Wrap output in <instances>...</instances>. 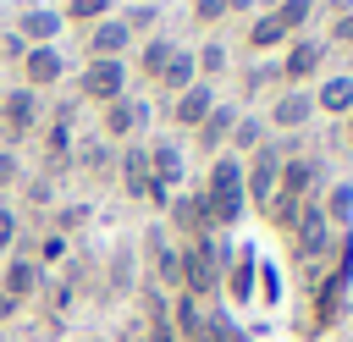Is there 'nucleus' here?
Here are the masks:
<instances>
[{
  "mask_svg": "<svg viewBox=\"0 0 353 342\" xmlns=\"http://www.w3.org/2000/svg\"><path fill=\"white\" fill-rule=\"evenodd\" d=\"M226 265H232V243H226V232H210V237L182 243V292L199 298V303L221 298V276H226Z\"/></svg>",
  "mask_w": 353,
  "mask_h": 342,
  "instance_id": "nucleus-1",
  "label": "nucleus"
},
{
  "mask_svg": "<svg viewBox=\"0 0 353 342\" xmlns=\"http://www.w3.org/2000/svg\"><path fill=\"white\" fill-rule=\"evenodd\" d=\"M39 127H44V94H33V88L11 83V88L0 94V149L28 143Z\"/></svg>",
  "mask_w": 353,
  "mask_h": 342,
  "instance_id": "nucleus-2",
  "label": "nucleus"
},
{
  "mask_svg": "<svg viewBox=\"0 0 353 342\" xmlns=\"http://www.w3.org/2000/svg\"><path fill=\"white\" fill-rule=\"evenodd\" d=\"M276 188H281V143L265 138V143L243 160V199H248V210L265 215V204L276 199Z\"/></svg>",
  "mask_w": 353,
  "mask_h": 342,
  "instance_id": "nucleus-3",
  "label": "nucleus"
},
{
  "mask_svg": "<svg viewBox=\"0 0 353 342\" xmlns=\"http://www.w3.org/2000/svg\"><path fill=\"white\" fill-rule=\"evenodd\" d=\"M325 55H331V44H325V39H314V33L287 39V50L276 55V66H281V88H309V83H320Z\"/></svg>",
  "mask_w": 353,
  "mask_h": 342,
  "instance_id": "nucleus-4",
  "label": "nucleus"
},
{
  "mask_svg": "<svg viewBox=\"0 0 353 342\" xmlns=\"http://www.w3.org/2000/svg\"><path fill=\"white\" fill-rule=\"evenodd\" d=\"M143 127H149V99L121 94V99L99 105V127H94V132H99L110 149H127V143H138V138H143Z\"/></svg>",
  "mask_w": 353,
  "mask_h": 342,
  "instance_id": "nucleus-5",
  "label": "nucleus"
},
{
  "mask_svg": "<svg viewBox=\"0 0 353 342\" xmlns=\"http://www.w3.org/2000/svg\"><path fill=\"white\" fill-rule=\"evenodd\" d=\"M127 83H132L127 61H83V72H77V83H72V88H77V99H83V105H94V110H99V105H110V99L132 94Z\"/></svg>",
  "mask_w": 353,
  "mask_h": 342,
  "instance_id": "nucleus-6",
  "label": "nucleus"
},
{
  "mask_svg": "<svg viewBox=\"0 0 353 342\" xmlns=\"http://www.w3.org/2000/svg\"><path fill=\"white\" fill-rule=\"evenodd\" d=\"M309 121H314V94L309 88H276L270 94V105H265L270 138H298V132H309Z\"/></svg>",
  "mask_w": 353,
  "mask_h": 342,
  "instance_id": "nucleus-7",
  "label": "nucleus"
},
{
  "mask_svg": "<svg viewBox=\"0 0 353 342\" xmlns=\"http://www.w3.org/2000/svg\"><path fill=\"white\" fill-rule=\"evenodd\" d=\"M143 259H149V276H154L149 287H160V292H182V243L165 232V221L143 232Z\"/></svg>",
  "mask_w": 353,
  "mask_h": 342,
  "instance_id": "nucleus-8",
  "label": "nucleus"
},
{
  "mask_svg": "<svg viewBox=\"0 0 353 342\" xmlns=\"http://www.w3.org/2000/svg\"><path fill=\"white\" fill-rule=\"evenodd\" d=\"M325 171H331V165H325L314 149H309V154H292V160H281V188H276V193H287V199L309 204V199H320V193H325V182H331Z\"/></svg>",
  "mask_w": 353,
  "mask_h": 342,
  "instance_id": "nucleus-9",
  "label": "nucleus"
},
{
  "mask_svg": "<svg viewBox=\"0 0 353 342\" xmlns=\"http://www.w3.org/2000/svg\"><path fill=\"white\" fill-rule=\"evenodd\" d=\"M61 77H66V50H61V44H33V50L17 61V83L33 88V94H50Z\"/></svg>",
  "mask_w": 353,
  "mask_h": 342,
  "instance_id": "nucleus-10",
  "label": "nucleus"
},
{
  "mask_svg": "<svg viewBox=\"0 0 353 342\" xmlns=\"http://www.w3.org/2000/svg\"><path fill=\"white\" fill-rule=\"evenodd\" d=\"M143 154H149L154 188L182 193V182H188V154H182V143H176V138H143Z\"/></svg>",
  "mask_w": 353,
  "mask_h": 342,
  "instance_id": "nucleus-11",
  "label": "nucleus"
},
{
  "mask_svg": "<svg viewBox=\"0 0 353 342\" xmlns=\"http://www.w3.org/2000/svg\"><path fill=\"white\" fill-rule=\"evenodd\" d=\"M138 39L127 33V22L121 17H105V22H94V28H83V61H127V50H132Z\"/></svg>",
  "mask_w": 353,
  "mask_h": 342,
  "instance_id": "nucleus-12",
  "label": "nucleus"
},
{
  "mask_svg": "<svg viewBox=\"0 0 353 342\" xmlns=\"http://www.w3.org/2000/svg\"><path fill=\"white\" fill-rule=\"evenodd\" d=\"M215 99H221V94H215V83H193V88H182L176 99H165V121H171L176 132H188V138H193V132H199V121L215 110Z\"/></svg>",
  "mask_w": 353,
  "mask_h": 342,
  "instance_id": "nucleus-13",
  "label": "nucleus"
},
{
  "mask_svg": "<svg viewBox=\"0 0 353 342\" xmlns=\"http://www.w3.org/2000/svg\"><path fill=\"white\" fill-rule=\"evenodd\" d=\"M39 287H44L39 259H33L28 248H11V254H6V265H0V292H6V298H17V303H33V298H39Z\"/></svg>",
  "mask_w": 353,
  "mask_h": 342,
  "instance_id": "nucleus-14",
  "label": "nucleus"
},
{
  "mask_svg": "<svg viewBox=\"0 0 353 342\" xmlns=\"http://www.w3.org/2000/svg\"><path fill=\"white\" fill-rule=\"evenodd\" d=\"M237 116H243V105H232V99H215V110H210V116L199 121V132H193V149H199L204 160L226 154V138H232Z\"/></svg>",
  "mask_w": 353,
  "mask_h": 342,
  "instance_id": "nucleus-15",
  "label": "nucleus"
},
{
  "mask_svg": "<svg viewBox=\"0 0 353 342\" xmlns=\"http://www.w3.org/2000/svg\"><path fill=\"white\" fill-rule=\"evenodd\" d=\"M72 171L88 177V182H105V177H116V149H110L99 132H88V138L72 143Z\"/></svg>",
  "mask_w": 353,
  "mask_h": 342,
  "instance_id": "nucleus-16",
  "label": "nucleus"
},
{
  "mask_svg": "<svg viewBox=\"0 0 353 342\" xmlns=\"http://www.w3.org/2000/svg\"><path fill=\"white\" fill-rule=\"evenodd\" d=\"M182 44L176 39H165V33H154V39H138L132 44V66L127 72H138V83H160V72L171 66V55H176Z\"/></svg>",
  "mask_w": 353,
  "mask_h": 342,
  "instance_id": "nucleus-17",
  "label": "nucleus"
},
{
  "mask_svg": "<svg viewBox=\"0 0 353 342\" xmlns=\"http://www.w3.org/2000/svg\"><path fill=\"white\" fill-rule=\"evenodd\" d=\"M309 94H314V116L342 121V116L353 110V72H331V77H320Z\"/></svg>",
  "mask_w": 353,
  "mask_h": 342,
  "instance_id": "nucleus-18",
  "label": "nucleus"
},
{
  "mask_svg": "<svg viewBox=\"0 0 353 342\" xmlns=\"http://www.w3.org/2000/svg\"><path fill=\"white\" fill-rule=\"evenodd\" d=\"M61 28H66V22H61V11H55V6H28V11L17 17V28H11V33L33 50V44H55V33H61Z\"/></svg>",
  "mask_w": 353,
  "mask_h": 342,
  "instance_id": "nucleus-19",
  "label": "nucleus"
},
{
  "mask_svg": "<svg viewBox=\"0 0 353 342\" xmlns=\"http://www.w3.org/2000/svg\"><path fill=\"white\" fill-rule=\"evenodd\" d=\"M243 50H248V55H259V61H265V55H281V50H287L281 22H276V17H265V11H254V17H248V28H243Z\"/></svg>",
  "mask_w": 353,
  "mask_h": 342,
  "instance_id": "nucleus-20",
  "label": "nucleus"
},
{
  "mask_svg": "<svg viewBox=\"0 0 353 342\" xmlns=\"http://www.w3.org/2000/svg\"><path fill=\"white\" fill-rule=\"evenodd\" d=\"M320 215L331 221V232H353V182H347V177L325 182V193H320Z\"/></svg>",
  "mask_w": 353,
  "mask_h": 342,
  "instance_id": "nucleus-21",
  "label": "nucleus"
},
{
  "mask_svg": "<svg viewBox=\"0 0 353 342\" xmlns=\"http://www.w3.org/2000/svg\"><path fill=\"white\" fill-rule=\"evenodd\" d=\"M204 314H210V303H199L188 292H171V331H176V342H199Z\"/></svg>",
  "mask_w": 353,
  "mask_h": 342,
  "instance_id": "nucleus-22",
  "label": "nucleus"
},
{
  "mask_svg": "<svg viewBox=\"0 0 353 342\" xmlns=\"http://www.w3.org/2000/svg\"><path fill=\"white\" fill-rule=\"evenodd\" d=\"M270 138V127H265V116H254V110H243L237 116V127H232V138H226V154H237V160H248L259 143Z\"/></svg>",
  "mask_w": 353,
  "mask_h": 342,
  "instance_id": "nucleus-23",
  "label": "nucleus"
},
{
  "mask_svg": "<svg viewBox=\"0 0 353 342\" xmlns=\"http://www.w3.org/2000/svg\"><path fill=\"white\" fill-rule=\"evenodd\" d=\"M199 83V66H193V50H176L171 55V66L160 72V83H154V94H165V99H176L182 88H193Z\"/></svg>",
  "mask_w": 353,
  "mask_h": 342,
  "instance_id": "nucleus-24",
  "label": "nucleus"
},
{
  "mask_svg": "<svg viewBox=\"0 0 353 342\" xmlns=\"http://www.w3.org/2000/svg\"><path fill=\"white\" fill-rule=\"evenodd\" d=\"M88 221H94V204H83V199H72V204H55V210H50V232H55V237H66V243H72Z\"/></svg>",
  "mask_w": 353,
  "mask_h": 342,
  "instance_id": "nucleus-25",
  "label": "nucleus"
},
{
  "mask_svg": "<svg viewBox=\"0 0 353 342\" xmlns=\"http://www.w3.org/2000/svg\"><path fill=\"white\" fill-rule=\"evenodd\" d=\"M55 11H61L66 28H94V22L116 17V0H66V6H55Z\"/></svg>",
  "mask_w": 353,
  "mask_h": 342,
  "instance_id": "nucleus-26",
  "label": "nucleus"
},
{
  "mask_svg": "<svg viewBox=\"0 0 353 342\" xmlns=\"http://www.w3.org/2000/svg\"><path fill=\"white\" fill-rule=\"evenodd\" d=\"M193 66H199V83H215V77H226V66H232V50H226L221 39H204V44L193 50Z\"/></svg>",
  "mask_w": 353,
  "mask_h": 342,
  "instance_id": "nucleus-27",
  "label": "nucleus"
},
{
  "mask_svg": "<svg viewBox=\"0 0 353 342\" xmlns=\"http://www.w3.org/2000/svg\"><path fill=\"white\" fill-rule=\"evenodd\" d=\"M314 11H320V0H281V6L270 11V17L281 22V33H287V39H298V33H309Z\"/></svg>",
  "mask_w": 353,
  "mask_h": 342,
  "instance_id": "nucleus-28",
  "label": "nucleus"
},
{
  "mask_svg": "<svg viewBox=\"0 0 353 342\" xmlns=\"http://www.w3.org/2000/svg\"><path fill=\"white\" fill-rule=\"evenodd\" d=\"M116 17L127 22V33H132V39H154V33H160V0H138V6L116 11Z\"/></svg>",
  "mask_w": 353,
  "mask_h": 342,
  "instance_id": "nucleus-29",
  "label": "nucleus"
},
{
  "mask_svg": "<svg viewBox=\"0 0 353 342\" xmlns=\"http://www.w3.org/2000/svg\"><path fill=\"white\" fill-rule=\"evenodd\" d=\"M265 88H270V94L281 88V66H276V55H265V61H254V66L243 72V94H248V99L265 94Z\"/></svg>",
  "mask_w": 353,
  "mask_h": 342,
  "instance_id": "nucleus-30",
  "label": "nucleus"
},
{
  "mask_svg": "<svg viewBox=\"0 0 353 342\" xmlns=\"http://www.w3.org/2000/svg\"><path fill=\"white\" fill-rule=\"evenodd\" d=\"M248 281H254V254H232V265L221 276V292H232L237 303H248Z\"/></svg>",
  "mask_w": 353,
  "mask_h": 342,
  "instance_id": "nucleus-31",
  "label": "nucleus"
},
{
  "mask_svg": "<svg viewBox=\"0 0 353 342\" xmlns=\"http://www.w3.org/2000/svg\"><path fill=\"white\" fill-rule=\"evenodd\" d=\"M39 298H44V309H50V314H66V309H72V298H77V287H72V281H50V276H44Z\"/></svg>",
  "mask_w": 353,
  "mask_h": 342,
  "instance_id": "nucleus-32",
  "label": "nucleus"
},
{
  "mask_svg": "<svg viewBox=\"0 0 353 342\" xmlns=\"http://www.w3.org/2000/svg\"><path fill=\"white\" fill-rule=\"evenodd\" d=\"M28 254H33V259H39V270L50 276V265H61V259H66V237L44 232V237H39V248H28Z\"/></svg>",
  "mask_w": 353,
  "mask_h": 342,
  "instance_id": "nucleus-33",
  "label": "nucleus"
},
{
  "mask_svg": "<svg viewBox=\"0 0 353 342\" xmlns=\"http://www.w3.org/2000/svg\"><path fill=\"white\" fill-rule=\"evenodd\" d=\"M188 17H193V28H221L226 22V0H188Z\"/></svg>",
  "mask_w": 353,
  "mask_h": 342,
  "instance_id": "nucleus-34",
  "label": "nucleus"
},
{
  "mask_svg": "<svg viewBox=\"0 0 353 342\" xmlns=\"http://www.w3.org/2000/svg\"><path fill=\"white\" fill-rule=\"evenodd\" d=\"M17 237H22V210H11V204H0V259L17 248Z\"/></svg>",
  "mask_w": 353,
  "mask_h": 342,
  "instance_id": "nucleus-35",
  "label": "nucleus"
},
{
  "mask_svg": "<svg viewBox=\"0 0 353 342\" xmlns=\"http://www.w3.org/2000/svg\"><path fill=\"white\" fill-rule=\"evenodd\" d=\"M22 177H28V171H22V149H0V199H6Z\"/></svg>",
  "mask_w": 353,
  "mask_h": 342,
  "instance_id": "nucleus-36",
  "label": "nucleus"
},
{
  "mask_svg": "<svg viewBox=\"0 0 353 342\" xmlns=\"http://www.w3.org/2000/svg\"><path fill=\"white\" fill-rule=\"evenodd\" d=\"M17 188H22L28 204H50V199H55V177H44V171H39V177H22Z\"/></svg>",
  "mask_w": 353,
  "mask_h": 342,
  "instance_id": "nucleus-37",
  "label": "nucleus"
},
{
  "mask_svg": "<svg viewBox=\"0 0 353 342\" xmlns=\"http://www.w3.org/2000/svg\"><path fill=\"white\" fill-rule=\"evenodd\" d=\"M132 276H138V259L121 248V254H116V265H110V287H116V292H127V287H132Z\"/></svg>",
  "mask_w": 353,
  "mask_h": 342,
  "instance_id": "nucleus-38",
  "label": "nucleus"
},
{
  "mask_svg": "<svg viewBox=\"0 0 353 342\" xmlns=\"http://www.w3.org/2000/svg\"><path fill=\"white\" fill-rule=\"evenodd\" d=\"M325 44H331V50H353V11L331 17V33H325Z\"/></svg>",
  "mask_w": 353,
  "mask_h": 342,
  "instance_id": "nucleus-39",
  "label": "nucleus"
},
{
  "mask_svg": "<svg viewBox=\"0 0 353 342\" xmlns=\"http://www.w3.org/2000/svg\"><path fill=\"white\" fill-rule=\"evenodd\" d=\"M0 55H6V61H22V55H28V44H22L17 33H6V44H0Z\"/></svg>",
  "mask_w": 353,
  "mask_h": 342,
  "instance_id": "nucleus-40",
  "label": "nucleus"
},
{
  "mask_svg": "<svg viewBox=\"0 0 353 342\" xmlns=\"http://www.w3.org/2000/svg\"><path fill=\"white\" fill-rule=\"evenodd\" d=\"M17 314H22V303H17V298H6V292H0V331H6V325H11V320H17Z\"/></svg>",
  "mask_w": 353,
  "mask_h": 342,
  "instance_id": "nucleus-41",
  "label": "nucleus"
},
{
  "mask_svg": "<svg viewBox=\"0 0 353 342\" xmlns=\"http://www.w3.org/2000/svg\"><path fill=\"white\" fill-rule=\"evenodd\" d=\"M226 17H254V0H226Z\"/></svg>",
  "mask_w": 353,
  "mask_h": 342,
  "instance_id": "nucleus-42",
  "label": "nucleus"
},
{
  "mask_svg": "<svg viewBox=\"0 0 353 342\" xmlns=\"http://www.w3.org/2000/svg\"><path fill=\"white\" fill-rule=\"evenodd\" d=\"M336 132H342V143H347V149H353V110H347V116H342V121H336Z\"/></svg>",
  "mask_w": 353,
  "mask_h": 342,
  "instance_id": "nucleus-43",
  "label": "nucleus"
},
{
  "mask_svg": "<svg viewBox=\"0 0 353 342\" xmlns=\"http://www.w3.org/2000/svg\"><path fill=\"white\" fill-rule=\"evenodd\" d=\"M320 6H331L336 17H342V11H353V0H320Z\"/></svg>",
  "mask_w": 353,
  "mask_h": 342,
  "instance_id": "nucleus-44",
  "label": "nucleus"
},
{
  "mask_svg": "<svg viewBox=\"0 0 353 342\" xmlns=\"http://www.w3.org/2000/svg\"><path fill=\"white\" fill-rule=\"evenodd\" d=\"M276 6H281V0H254V11H265V17H270Z\"/></svg>",
  "mask_w": 353,
  "mask_h": 342,
  "instance_id": "nucleus-45",
  "label": "nucleus"
},
{
  "mask_svg": "<svg viewBox=\"0 0 353 342\" xmlns=\"http://www.w3.org/2000/svg\"><path fill=\"white\" fill-rule=\"evenodd\" d=\"M0 342H6V336H0Z\"/></svg>",
  "mask_w": 353,
  "mask_h": 342,
  "instance_id": "nucleus-46",
  "label": "nucleus"
}]
</instances>
